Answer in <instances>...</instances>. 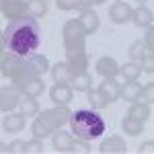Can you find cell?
Returning <instances> with one entry per match:
<instances>
[{
    "mask_svg": "<svg viewBox=\"0 0 154 154\" xmlns=\"http://www.w3.org/2000/svg\"><path fill=\"white\" fill-rule=\"evenodd\" d=\"M66 62H68L70 74H80V72H86V66H88L86 45H84V48H66Z\"/></svg>",
    "mask_w": 154,
    "mask_h": 154,
    "instance_id": "cell-5",
    "label": "cell"
},
{
    "mask_svg": "<svg viewBox=\"0 0 154 154\" xmlns=\"http://www.w3.org/2000/svg\"><path fill=\"white\" fill-rule=\"evenodd\" d=\"M45 91V82L41 80V76H33L31 80H27V82L21 86V93L23 95H29V97H41V93Z\"/></svg>",
    "mask_w": 154,
    "mask_h": 154,
    "instance_id": "cell-23",
    "label": "cell"
},
{
    "mask_svg": "<svg viewBox=\"0 0 154 154\" xmlns=\"http://www.w3.org/2000/svg\"><path fill=\"white\" fill-rule=\"evenodd\" d=\"M39 117H41L49 128H51V130L56 131V130H60L62 125L70 123L72 111L68 109V105H56V107H51V109L41 111V115H39Z\"/></svg>",
    "mask_w": 154,
    "mask_h": 154,
    "instance_id": "cell-4",
    "label": "cell"
},
{
    "mask_svg": "<svg viewBox=\"0 0 154 154\" xmlns=\"http://www.w3.org/2000/svg\"><path fill=\"white\" fill-rule=\"evenodd\" d=\"M60 11H78V12H84L88 11L93 4L88 0H56Z\"/></svg>",
    "mask_w": 154,
    "mask_h": 154,
    "instance_id": "cell-25",
    "label": "cell"
},
{
    "mask_svg": "<svg viewBox=\"0 0 154 154\" xmlns=\"http://www.w3.org/2000/svg\"><path fill=\"white\" fill-rule=\"evenodd\" d=\"M27 64H29V68L35 72L37 76H43L45 72L51 70L48 56H43V54H31V56L27 58Z\"/></svg>",
    "mask_w": 154,
    "mask_h": 154,
    "instance_id": "cell-15",
    "label": "cell"
},
{
    "mask_svg": "<svg viewBox=\"0 0 154 154\" xmlns=\"http://www.w3.org/2000/svg\"><path fill=\"white\" fill-rule=\"evenodd\" d=\"M48 0H29V6H27V17H33V19H41L48 14Z\"/></svg>",
    "mask_w": 154,
    "mask_h": 154,
    "instance_id": "cell-28",
    "label": "cell"
},
{
    "mask_svg": "<svg viewBox=\"0 0 154 154\" xmlns=\"http://www.w3.org/2000/svg\"><path fill=\"white\" fill-rule=\"evenodd\" d=\"M131 14H134V8H131L128 2H121L117 0L111 8H109V19L115 25H125L131 21Z\"/></svg>",
    "mask_w": 154,
    "mask_h": 154,
    "instance_id": "cell-9",
    "label": "cell"
},
{
    "mask_svg": "<svg viewBox=\"0 0 154 154\" xmlns=\"http://www.w3.org/2000/svg\"><path fill=\"white\" fill-rule=\"evenodd\" d=\"M31 131H33V138H39V140L49 138V136L54 134V130H51V128H49V125H48V123H45L41 117H35L33 125H31Z\"/></svg>",
    "mask_w": 154,
    "mask_h": 154,
    "instance_id": "cell-31",
    "label": "cell"
},
{
    "mask_svg": "<svg viewBox=\"0 0 154 154\" xmlns=\"http://www.w3.org/2000/svg\"><path fill=\"white\" fill-rule=\"evenodd\" d=\"M64 45L66 48H84V39H86V29L82 27V23L78 19L68 21L64 25Z\"/></svg>",
    "mask_w": 154,
    "mask_h": 154,
    "instance_id": "cell-3",
    "label": "cell"
},
{
    "mask_svg": "<svg viewBox=\"0 0 154 154\" xmlns=\"http://www.w3.org/2000/svg\"><path fill=\"white\" fill-rule=\"evenodd\" d=\"M19 111L23 113L25 117H33L39 113V103H37L35 97H29V95H23L21 97V103H19Z\"/></svg>",
    "mask_w": 154,
    "mask_h": 154,
    "instance_id": "cell-24",
    "label": "cell"
},
{
    "mask_svg": "<svg viewBox=\"0 0 154 154\" xmlns=\"http://www.w3.org/2000/svg\"><path fill=\"white\" fill-rule=\"evenodd\" d=\"M140 101L154 105V82H148L146 86H142V93H140Z\"/></svg>",
    "mask_w": 154,
    "mask_h": 154,
    "instance_id": "cell-34",
    "label": "cell"
},
{
    "mask_svg": "<svg viewBox=\"0 0 154 154\" xmlns=\"http://www.w3.org/2000/svg\"><path fill=\"white\" fill-rule=\"evenodd\" d=\"M78 21L82 23V27L86 29V33H88V35H93L97 29H99V25H101V21H99V14H97L93 8H88V11L80 12Z\"/></svg>",
    "mask_w": 154,
    "mask_h": 154,
    "instance_id": "cell-22",
    "label": "cell"
},
{
    "mask_svg": "<svg viewBox=\"0 0 154 154\" xmlns=\"http://www.w3.org/2000/svg\"><path fill=\"white\" fill-rule=\"evenodd\" d=\"M128 56H130V60H134V62H142L146 56H148V48H146V43H144V39L140 41H134L130 45V49H128Z\"/></svg>",
    "mask_w": 154,
    "mask_h": 154,
    "instance_id": "cell-30",
    "label": "cell"
},
{
    "mask_svg": "<svg viewBox=\"0 0 154 154\" xmlns=\"http://www.w3.org/2000/svg\"><path fill=\"white\" fill-rule=\"evenodd\" d=\"M4 150H6V154H25V142L23 140H12Z\"/></svg>",
    "mask_w": 154,
    "mask_h": 154,
    "instance_id": "cell-35",
    "label": "cell"
},
{
    "mask_svg": "<svg viewBox=\"0 0 154 154\" xmlns=\"http://www.w3.org/2000/svg\"><path fill=\"white\" fill-rule=\"evenodd\" d=\"M0 6H2V14L14 21V19L27 17L29 0H0Z\"/></svg>",
    "mask_w": 154,
    "mask_h": 154,
    "instance_id": "cell-8",
    "label": "cell"
},
{
    "mask_svg": "<svg viewBox=\"0 0 154 154\" xmlns=\"http://www.w3.org/2000/svg\"><path fill=\"white\" fill-rule=\"evenodd\" d=\"M93 6H97V4H105V0H88Z\"/></svg>",
    "mask_w": 154,
    "mask_h": 154,
    "instance_id": "cell-39",
    "label": "cell"
},
{
    "mask_svg": "<svg viewBox=\"0 0 154 154\" xmlns=\"http://www.w3.org/2000/svg\"><path fill=\"white\" fill-rule=\"evenodd\" d=\"M21 97H23V93H21L14 84L4 86V88H2V93H0V109H2L4 113L14 111V109L19 107V103H21Z\"/></svg>",
    "mask_w": 154,
    "mask_h": 154,
    "instance_id": "cell-7",
    "label": "cell"
},
{
    "mask_svg": "<svg viewBox=\"0 0 154 154\" xmlns=\"http://www.w3.org/2000/svg\"><path fill=\"white\" fill-rule=\"evenodd\" d=\"M70 131L82 140H97L105 131V119L97 113V109H78L70 117Z\"/></svg>",
    "mask_w": 154,
    "mask_h": 154,
    "instance_id": "cell-2",
    "label": "cell"
},
{
    "mask_svg": "<svg viewBox=\"0 0 154 154\" xmlns=\"http://www.w3.org/2000/svg\"><path fill=\"white\" fill-rule=\"evenodd\" d=\"M72 88L68 82L64 84H54L51 91H49V99L54 101V105H68L72 101Z\"/></svg>",
    "mask_w": 154,
    "mask_h": 154,
    "instance_id": "cell-12",
    "label": "cell"
},
{
    "mask_svg": "<svg viewBox=\"0 0 154 154\" xmlns=\"http://www.w3.org/2000/svg\"><path fill=\"white\" fill-rule=\"evenodd\" d=\"M140 93H142V86L136 82V80H128V82L121 84V99L128 101V103L140 101Z\"/></svg>",
    "mask_w": 154,
    "mask_h": 154,
    "instance_id": "cell-21",
    "label": "cell"
},
{
    "mask_svg": "<svg viewBox=\"0 0 154 154\" xmlns=\"http://www.w3.org/2000/svg\"><path fill=\"white\" fill-rule=\"evenodd\" d=\"M125 150H128V144H125V140L121 136H109L99 146L101 154H123Z\"/></svg>",
    "mask_w": 154,
    "mask_h": 154,
    "instance_id": "cell-11",
    "label": "cell"
},
{
    "mask_svg": "<svg viewBox=\"0 0 154 154\" xmlns=\"http://www.w3.org/2000/svg\"><path fill=\"white\" fill-rule=\"evenodd\" d=\"M86 99H88L91 107L97 109V111H99V109H105L107 105H111V103H109V99L101 93V88H91V91L86 93Z\"/></svg>",
    "mask_w": 154,
    "mask_h": 154,
    "instance_id": "cell-29",
    "label": "cell"
},
{
    "mask_svg": "<svg viewBox=\"0 0 154 154\" xmlns=\"http://www.w3.org/2000/svg\"><path fill=\"white\" fill-rule=\"evenodd\" d=\"M70 144H72L70 131H64L62 128H60V130H56L54 134H51V146H54L56 152H68Z\"/></svg>",
    "mask_w": 154,
    "mask_h": 154,
    "instance_id": "cell-18",
    "label": "cell"
},
{
    "mask_svg": "<svg viewBox=\"0 0 154 154\" xmlns=\"http://www.w3.org/2000/svg\"><path fill=\"white\" fill-rule=\"evenodd\" d=\"M128 115H131V117H136V119H140V121H148L150 119V105L148 103H142V101H136V103H131L130 107V111H128Z\"/></svg>",
    "mask_w": 154,
    "mask_h": 154,
    "instance_id": "cell-26",
    "label": "cell"
},
{
    "mask_svg": "<svg viewBox=\"0 0 154 154\" xmlns=\"http://www.w3.org/2000/svg\"><path fill=\"white\" fill-rule=\"evenodd\" d=\"M23 62H25L23 56L12 54L8 49H2V56H0V72H2V76H6V78L11 80V76L21 68Z\"/></svg>",
    "mask_w": 154,
    "mask_h": 154,
    "instance_id": "cell-6",
    "label": "cell"
},
{
    "mask_svg": "<svg viewBox=\"0 0 154 154\" xmlns=\"http://www.w3.org/2000/svg\"><path fill=\"white\" fill-rule=\"evenodd\" d=\"M25 123H27V117H25L21 111H19V113L11 111V113L4 115L2 128H4V131H8V134H17V131H23Z\"/></svg>",
    "mask_w": 154,
    "mask_h": 154,
    "instance_id": "cell-13",
    "label": "cell"
},
{
    "mask_svg": "<svg viewBox=\"0 0 154 154\" xmlns=\"http://www.w3.org/2000/svg\"><path fill=\"white\" fill-rule=\"evenodd\" d=\"M51 80L54 84H64V82H70L72 74H70V68H68V62H58L56 66H51Z\"/></svg>",
    "mask_w": 154,
    "mask_h": 154,
    "instance_id": "cell-20",
    "label": "cell"
},
{
    "mask_svg": "<svg viewBox=\"0 0 154 154\" xmlns=\"http://www.w3.org/2000/svg\"><path fill=\"white\" fill-rule=\"evenodd\" d=\"M119 70H121V66H119L113 58H109V56L97 60V72H99L103 78H115L119 74Z\"/></svg>",
    "mask_w": 154,
    "mask_h": 154,
    "instance_id": "cell-14",
    "label": "cell"
},
{
    "mask_svg": "<svg viewBox=\"0 0 154 154\" xmlns=\"http://www.w3.org/2000/svg\"><path fill=\"white\" fill-rule=\"evenodd\" d=\"M68 152H72V154H88V152H91L88 140H82V138H78V140H72L70 148H68Z\"/></svg>",
    "mask_w": 154,
    "mask_h": 154,
    "instance_id": "cell-32",
    "label": "cell"
},
{
    "mask_svg": "<svg viewBox=\"0 0 154 154\" xmlns=\"http://www.w3.org/2000/svg\"><path fill=\"white\" fill-rule=\"evenodd\" d=\"M131 21H134L136 27H140V29H148V27L154 23V14H152V11L146 8V6H138V8H134Z\"/></svg>",
    "mask_w": 154,
    "mask_h": 154,
    "instance_id": "cell-16",
    "label": "cell"
},
{
    "mask_svg": "<svg viewBox=\"0 0 154 154\" xmlns=\"http://www.w3.org/2000/svg\"><path fill=\"white\" fill-rule=\"evenodd\" d=\"M144 43H146V48H148V54H152V56H154V25H150V27L146 29Z\"/></svg>",
    "mask_w": 154,
    "mask_h": 154,
    "instance_id": "cell-36",
    "label": "cell"
},
{
    "mask_svg": "<svg viewBox=\"0 0 154 154\" xmlns=\"http://www.w3.org/2000/svg\"><path fill=\"white\" fill-rule=\"evenodd\" d=\"M142 70L146 72V74H154V56L152 54H148V56L142 60Z\"/></svg>",
    "mask_w": 154,
    "mask_h": 154,
    "instance_id": "cell-37",
    "label": "cell"
},
{
    "mask_svg": "<svg viewBox=\"0 0 154 154\" xmlns=\"http://www.w3.org/2000/svg\"><path fill=\"white\" fill-rule=\"evenodd\" d=\"M70 86L76 93H88L93 88V78L88 72H80V74H72L70 78Z\"/></svg>",
    "mask_w": 154,
    "mask_h": 154,
    "instance_id": "cell-19",
    "label": "cell"
},
{
    "mask_svg": "<svg viewBox=\"0 0 154 154\" xmlns=\"http://www.w3.org/2000/svg\"><path fill=\"white\" fill-rule=\"evenodd\" d=\"M121 130L125 131L128 136H140L144 131V121L128 115V117H123V121H121Z\"/></svg>",
    "mask_w": 154,
    "mask_h": 154,
    "instance_id": "cell-27",
    "label": "cell"
},
{
    "mask_svg": "<svg viewBox=\"0 0 154 154\" xmlns=\"http://www.w3.org/2000/svg\"><path fill=\"white\" fill-rule=\"evenodd\" d=\"M41 45V29L39 21L33 17H21L6 25L2 31V49L29 58Z\"/></svg>",
    "mask_w": 154,
    "mask_h": 154,
    "instance_id": "cell-1",
    "label": "cell"
},
{
    "mask_svg": "<svg viewBox=\"0 0 154 154\" xmlns=\"http://www.w3.org/2000/svg\"><path fill=\"white\" fill-rule=\"evenodd\" d=\"M142 72H144L142 70V62H134V60H130L128 64L121 66V70H119V74L115 76V80H117L119 84L128 82V80H138Z\"/></svg>",
    "mask_w": 154,
    "mask_h": 154,
    "instance_id": "cell-10",
    "label": "cell"
},
{
    "mask_svg": "<svg viewBox=\"0 0 154 154\" xmlns=\"http://www.w3.org/2000/svg\"><path fill=\"white\" fill-rule=\"evenodd\" d=\"M144 2H148V0H138V4H144Z\"/></svg>",
    "mask_w": 154,
    "mask_h": 154,
    "instance_id": "cell-40",
    "label": "cell"
},
{
    "mask_svg": "<svg viewBox=\"0 0 154 154\" xmlns=\"http://www.w3.org/2000/svg\"><path fill=\"white\" fill-rule=\"evenodd\" d=\"M138 154H154V140H146L144 144H140Z\"/></svg>",
    "mask_w": 154,
    "mask_h": 154,
    "instance_id": "cell-38",
    "label": "cell"
},
{
    "mask_svg": "<svg viewBox=\"0 0 154 154\" xmlns=\"http://www.w3.org/2000/svg\"><path fill=\"white\" fill-rule=\"evenodd\" d=\"M43 152V144L39 138H33V140H27L25 142V154H41Z\"/></svg>",
    "mask_w": 154,
    "mask_h": 154,
    "instance_id": "cell-33",
    "label": "cell"
},
{
    "mask_svg": "<svg viewBox=\"0 0 154 154\" xmlns=\"http://www.w3.org/2000/svg\"><path fill=\"white\" fill-rule=\"evenodd\" d=\"M101 93L109 99V103H115L119 97H121V84L115 80V78H103V82H101Z\"/></svg>",
    "mask_w": 154,
    "mask_h": 154,
    "instance_id": "cell-17",
    "label": "cell"
}]
</instances>
